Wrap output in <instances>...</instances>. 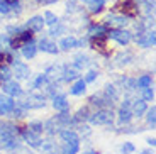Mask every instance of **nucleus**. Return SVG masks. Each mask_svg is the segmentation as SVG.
<instances>
[{"mask_svg":"<svg viewBox=\"0 0 156 154\" xmlns=\"http://www.w3.org/2000/svg\"><path fill=\"white\" fill-rule=\"evenodd\" d=\"M88 120L94 125H110L114 122V112L112 108H98L95 114H90Z\"/></svg>","mask_w":156,"mask_h":154,"instance_id":"f257e3e1","label":"nucleus"},{"mask_svg":"<svg viewBox=\"0 0 156 154\" xmlns=\"http://www.w3.org/2000/svg\"><path fill=\"white\" fill-rule=\"evenodd\" d=\"M26 110H34V108H43L46 105V95H41V93H29L24 100H20Z\"/></svg>","mask_w":156,"mask_h":154,"instance_id":"f03ea898","label":"nucleus"},{"mask_svg":"<svg viewBox=\"0 0 156 154\" xmlns=\"http://www.w3.org/2000/svg\"><path fill=\"white\" fill-rule=\"evenodd\" d=\"M10 65H12V66H10L12 76H16L17 81H20V80H29V78H31V69H29V66L26 65V63L19 61V59H14Z\"/></svg>","mask_w":156,"mask_h":154,"instance_id":"7ed1b4c3","label":"nucleus"},{"mask_svg":"<svg viewBox=\"0 0 156 154\" xmlns=\"http://www.w3.org/2000/svg\"><path fill=\"white\" fill-rule=\"evenodd\" d=\"M29 41H32V32L29 31H24V29H20L19 32H16V34L10 36V49H19L22 44L29 43Z\"/></svg>","mask_w":156,"mask_h":154,"instance_id":"20e7f679","label":"nucleus"},{"mask_svg":"<svg viewBox=\"0 0 156 154\" xmlns=\"http://www.w3.org/2000/svg\"><path fill=\"white\" fill-rule=\"evenodd\" d=\"M107 37L114 39L121 46H127L131 43V39H133V34L129 31H124V29H109L107 31Z\"/></svg>","mask_w":156,"mask_h":154,"instance_id":"39448f33","label":"nucleus"},{"mask_svg":"<svg viewBox=\"0 0 156 154\" xmlns=\"http://www.w3.org/2000/svg\"><path fill=\"white\" fill-rule=\"evenodd\" d=\"M136 44L139 47H144V49H148V47H153L156 44V34L153 29H148V31L141 32L139 36H136Z\"/></svg>","mask_w":156,"mask_h":154,"instance_id":"423d86ee","label":"nucleus"},{"mask_svg":"<svg viewBox=\"0 0 156 154\" xmlns=\"http://www.w3.org/2000/svg\"><path fill=\"white\" fill-rule=\"evenodd\" d=\"M20 139H22L26 144H29L31 147H34V149H39V146H41V142H43L41 134H36V132L29 131L27 127L20 132Z\"/></svg>","mask_w":156,"mask_h":154,"instance_id":"0eeeda50","label":"nucleus"},{"mask_svg":"<svg viewBox=\"0 0 156 154\" xmlns=\"http://www.w3.org/2000/svg\"><path fill=\"white\" fill-rule=\"evenodd\" d=\"M2 90H4V93L5 95H9V96H22L24 95V90H22V86L19 85V81H16V80H9V81H5V83H2Z\"/></svg>","mask_w":156,"mask_h":154,"instance_id":"6e6552de","label":"nucleus"},{"mask_svg":"<svg viewBox=\"0 0 156 154\" xmlns=\"http://www.w3.org/2000/svg\"><path fill=\"white\" fill-rule=\"evenodd\" d=\"M65 66L66 65H51L48 66V69L44 71L49 81H55V83H59L63 78V71H65Z\"/></svg>","mask_w":156,"mask_h":154,"instance_id":"1a4fd4ad","label":"nucleus"},{"mask_svg":"<svg viewBox=\"0 0 156 154\" xmlns=\"http://www.w3.org/2000/svg\"><path fill=\"white\" fill-rule=\"evenodd\" d=\"M119 10H121L126 17H136L137 14H139V7H137V4H134L133 0L121 2V4H119Z\"/></svg>","mask_w":156,"mask_h":154,"instance_id":"9d476101","label":"nucleus"},{"mask_svg":"<svg viewBox=\"0 0 156 154\" xmlns=\"http://www.w3.org/2000/svg\"><path fill=\"white\" fill-rule=\"evenodd\" d=\"M85 44V41H78L76 37H73V36H66V37H63L61 39V43H59V49H63V51H71V49H75V47H80V46H83Z\"/></svg>","mask_w":156,"mask_h":154,"instance_id":"9b49d317","label":"nucleus"},{"mask_svg":"<svg viewBox=\"0 0 156 154\" xmlns=\"http://www.w3.org/2000/svg\"><path fill=\"white\" fill-rule=\"evenodd\" d=\"M37 49H41L43 53H48V54H58L59 53V47L56 46V43H53V41L48 39V37H43L41 41H39Z\"/></svg>","mask_w":156,"mask_h":154,"instance_id":"f8f14e48","label":"nucleus"},{"mask_svg":"<svg viewBox=\"0 0 156 154\" xmlns=\"http://www.w3.org/2000/svg\"><path fill=\"white\" fill-rule=\"evenodd\" d=\"M90 105H94V107H98V108H112V103L114 102H110L109 98H105L104 96V93H98V95H92L88 98Z\"/></svg>","mask_w":156,"mask_h":154,"instance_id":"ddd939ff","label":"nucleus"},{"mask_svg":"<svg viewBox=\"0 0 156 154\" xmlns=\"http://www.w3.org/2000/svg\"><path fill=\"white\" fill-rule=\"evenodd\" d=\"M44 27V17L43 16H34L26 22V29H29L31 32H41Z\"/></svg>","mask_w":156,"mask_h":154,"instance_id":"4468645a","label":"nucleus"},{"mask_svg":"<svg viewBox=\"0 0 156 154\" xmlns=\"http://www.w3.org/2000/svg\"><path fill=\"white\" fill-rule=\"evenodd\" d=\"M53 108L58 110V112L68 110V108H70V102H68V98H66L65 93H58V95L53 96Z\"/></svg>","mask_w":156,"mask_h":154,"instance_id":"2eb2a0df","label":"nucleus"},{"mask_svg":"<svg viewBox=\"0 0 156 154\" xmlns=\"http://www.w3.org/2000/svg\"><path fill=\"white\" fill-rule=\"evenodd\" d=\"M90 65H92V59H90L87 54H76L75 59H73V63H71V66H73L75 69H78V71L87 69Z\"/></svg>","mask_w":156,"mask_h":154,"instance_id":"dca6fc26","label":"nucleus"},{"mask_svg":"<svg viewBox=\"0 0 156 154\" xmlns=\"http://www.w3.org/2000/svg\"><path fill=\"white\" fill-rule=\"evenodd\" d=\"M16 107V100L9 95H0V114H10Z\"/></svg>","mask_w":156,"mask_h":154,"instance_id":"f3484780","label":"nucleus"},{"mask_svg":"<svg viewBox=\"0 0 156 154\" xmlns=\"http://www.w3.org/2000/svg\"><path fill=\"white\" fill-rule=\"evenodd\" d=\"M80 151V141H73V142H63L61 141V147L58 149L59 154H78Z\"/></svg>","mask_w":156,"mask_h":154,"instance_id":"a211bd4d","label":"nucleus"},{"mask_svg":"<svg viewBox=\"0 0 156 154\" xmlns=\"http://www.w3.org/2000/svg\"><path fill=\"white\" fill-rule=\"evenodd\" d=\"M20 53H22V56L26 59H32L36 56V53H37V44L34 41H29V43L20 46Z\"/></svg>","mask_w":156,"mask_h":154,"instance_id":"6ab92c4d","label":"nucleus"},{"mask_svg":"<svg viewBox=\"0 0 156 154\" xmlns=\"http://www.w3.org/2000/svg\"><path fill=\"white\" fill-rule=\"evenodd\" d=\"M146 110H148V105H146V102L143 100V98L134 100L133 103H131V112H133L134 117H143L146 114Z\"/></svg>","mask_w":156,"mask_h":154,"instance_id":"aec40b11","label":"nucleus"},{"mask_svg":"<svg viewBox=\"0 0 156 154\" xmlns=\"http://www.w3.org/2000/svg\"><path fill=\"white\" fill-rule=\"evenodd\" d=\"M85 90H87V83L83 80H80V78H76V80H75V83L70 86V95L80 96V95H83V93H85Z\"/></svg>","mask_w":156,"mask_h":154,"instance_id":"412c9836","label":"nucleus"},{"mask_svg":"<svg viewBox=\"0 0 156 154\" xmlns=\"http://www.w3.org/2000/svg\"><path fill=\"white\" fill-rule=\"evenodd\" d=\"M127 17L126 16H115V14H109V17H107L105 20V26H109V24H112V26H117V27H124L127 26Z\"/></svg>","mask_w":156,"mask_h":154,"instance_id":"4be33fe9","label":"nucleus"},{"mask_svg":"<svg viewBox=\"0 0 156 154\" xmlns=\"http://www.w3.org/2000/svg\"><path fill=\"white\" fill-rule=\"evenodd\" d=\"M76 78H80V73H78V69H75L73 66L70 68V65L65 66V71H63V78H61V81H66V83H70V81H75Z\"/></svg>","mask_w":156,"mask_h":154,"instance_id":"5701e85b","label":"nucleus"},{"mask_svg":"<svg viewBox=\"0 0 156 154\" xmlns=\"http://www.w3.org/2000/svg\"><path fill=\"white\" fill-rule=\"evenodd\" d=\"M61 125L58 124V120L53 117V119H49V120H46V124H44V131L48 132L49 135H55V134H58L59 131H61Z\"/></svg>","mask_w":156,"mask_h":154,"instance_id":"b1692460","label":"nucleus"},{"mask_svg":"<svg viewBox=\"0 0 156 154\" xmlns=\"http://www.w3.org/2000/svg\"><path fill=\"white\" fill-rule=\"evenodd\" d=\"M105 41H107V36H90V47L92 49H102L105 47Z\"/></svg>","mask_w":156,"mask_h":154,"instance_id":"393cba45","label":"nucleus"},{"mask_svg":"<svg viewBox=\"0 0 156 154\" xmlns=\"http://www.w3.org/2000/svg\"><path fill=\"white\" fill-rule=\"evenodd\" d=\"M104 96L109 98L110 102L119 100V90H117V86L115 85H105V88H104Z\"/></svg>","mask_w":156,"mask_h":154,"instance_id":"a878e982","label":"nucleus"},{"mask_svg":"<svg viewBox=\"0 0 156 154\" xmlns=\"http://www.w3.org/2000/svg\"><path fill=\"white\" fill-rule=\"evenodd\" d=\"M134 59V56L131 53H121V54H117V58H115V66H119V68H122V66H127L129 63Z\"/></svg>","mask_w":156,"mask_h":154,"instance_id":"bb28decb","label":"nucleus"},{"mask_svg":"<svg viewBox=\"0 0 156 154\" xmlns=\"http://www.w3.org/2000/svg\"><path fill=\"white\" fill-rule=\"evenodd\" d=\"M133 112H131V108L127 107H121V110H119V124H122V125H126V124H129L131 120H133Z\"/></svg>","mask_w":156,"mask_h":154,"instance_id":"cd10ccee","label":"nucleus"},{"mask_svg":"<svg viewBox=\"0 0 156 154\" xmlns=\"http://www.w3.org/2000/svg\"><path fill=\"white\" fill-rule=\"evenodd\" d=\"M107 31L109 27L105 24H98V26H90L88 27V36H107Z\"/></svg>","mask_w":156,"mask_h":154,"instance_id":"c85d7f7f","label":"nucleus"},{"mask_svg":"<svg viewBox=\"0 0 156 154\" xmlns=\"http://www.w3.org/2000/svg\"><path fill=\"white\" fill-rule=\"evenodd\" d=\"M88 117H90L88 108H87V107H83V108H80V110H78L76 114L73 115V122L78 125V124H82V122H87V120H88Z\"/></svg>","mask_w":156,"mask_h":154,"instance_id":"c756f323","label":"nucleus"},{"mask_svg":"<svg viewBox=\"0 0 156 154\" xmlns=\"http://www.w3.org/2000/svg\"><path fill=\"white\" fill-rule=\"evenodd\" d=\"M153 85V76L151 75H141L139 78L136 80V88H146V86Z\"/></svg>","mask_w":156,"mask_h":154,"instance_id":"7c9ffc66","label":"nucleus"},{"mask_svg":"<svg viewBox=\"0 0 156 154\" xmlns=\"http://www.w3.org/2000/svg\"><path fill=\"white\" fill-rule=\"evenodd\" d=\"M119 81H121L122 88H124L126 92H134V90H136V80H134V78L124 76V78H121Z\"/></svg>","mask_w":156,"mask_h":154,"instance_id":"2f4dec72","label":"nucleus"},{"mask_svg":"<svg viewBox=\"0 0 156 154\" xmlns=\"http://www.w3.org/2000/svg\"><path fill=\"white\" fill-rule=\"evenodd\" d=\"M46 83H49L46 73H41V75H37V76L34 78V81H32V88H34V90H39V88H43Z\"/></svg>","mask_w":156,"mask_h":154,"instance_id":"473e14b6","label":"nucleus"},{"mask_svg":"<svg viewBox=\"0 0 156 154\" xmlns=\"http://www.w3.org/2000/svg\"><path fill=\"white\" fill-rule=\"evenodd\" d=\"M39 149L43 151V152H46V154H49V152H58V147H56V144L53 142V141H43L41 142V146H39Z\"/></svg>","mask_w":156,"mask_h":154,"instance_id":"72a5a7b5","label":"nucleus"},{"mask_svg":"<svg viewBox=\"0 0 156 154\" xmlns=\"http://www.w3.org/2000/svg\"><path fill=\"white\" fill-rule=\"evenodd\" d=\"M146 122L151 129L156 127V107H151L146 110Z\"/></svg>","mask_w":156,"mask_h":154,"instance_id":"f704fd0d","label":"nucleus"},{"mask_svg":"<svg viewBox=\"0 0 156 154\" xmlns=\"http://www.w3.org/2000/svg\"><path fill=\"white\" fill-rule=\"evenodd\" d=\"M65 32H66V27L63 26L61 22H56L55 26H51V29H49V36H51V37L61 36V34H65Z\"/></svg>","mask_w":156,"mask_h":154,"instance_id":"c9c22d12","label":"nucleus"},{"mask_svg":"<svg viewBox=\"0 0 156 154\" xmlns=\"http://www.w3.org/2000/svg\"><path fill=\"white\" fill-rule=\"evenodd\" d=\"M104 5H105V2H104V0H97V2H88V10L92 12V14H98V12L104 10Z\"/></svg>","mask_w":156,"mask_h":154,"instance_id":"e433bc0d","label":"nucleus"},{"mask_svg":"<svg viewBox=\"0 0 156 154\" xmlns=\"http://www.w3.org/2000/svg\"><path fill=\"white\" fill-rule=\"evenodd\" d=\"M10 78H12V69L5 65H0V81L5 83V81H9Z\"/></svg>","mask_w":156,"mask_h":154,"instance_id":"4c0bfd02","label":"nucleus"},{"mask_svg":"<svg viewBox=\"0 0 156 154\" xmlns=\"http://www.w3.org/2000/svg\"><path fill=\"white\" fill-rule=\"evenodd\" d=\"M27 129L32 131V132H36V134H43L44 132V124L39 122V120H34V122H29Z\"/></svg>","mask_w":156,"mask_h":154,"instance_id":"58836bf2","label":"nucleus"},{"mask_svg":"<svg viewBox=\"0 0 156 154\" xmlns=\"http://www.w3.org/2000/svg\"><path fill=\"white\" fill-rule=\"evenodd\" d=\"M56 22H59V19L53 14V12H51V10L44 12V24H48V26H55Z\"/></svg>","mask_w":156,"mask_h":154,"instance_id":"ea45409f","label":"nucleus"},{"mask_svg":"<svg viewBox=\"0 0 156 154\" xmlns=\"http://www.w3.org/2000/svg\"><path fill=\"white\" fill-rule=\"evenodd\" d=\"M141 92H143V100H144V102H151L153 98H154V92H153V88H151V86L141 88Z\"/></svg>","mask_w":156,"mask_h":154,"instance_id":"a19ab883","label":"nucleus"},{"mask_svg":"<svg viewBox=\"0 0 156 154\" xmlns=\"http://www.w3.org/2000/svg\"><path fill=\"white\" fill-rule=\"evenodd\" d=\"M0 49H10V36L0 34Z\"/></svg>","mask_w":156,"mask_h":154,"instance_id":"79ce46f5","label":"nucleus"},{"mask_svg":"<svg viewBox=\"0 0 156 154\" xmlns=\"http://www.w3.org/2000/svg\"><path fill=\"white\" fill-rule=\"evenodd\" d=\"M97 76H98V73H97V71H95V69H90L88 73L85 75V78H83V81H85L87 85H88V83H94V81L97 80Z\"/></svg>","mask_w":156,"mask_h":154,"instance_id":"37998d69","label":"nucleus"},{"mask_svg":"<svg viewBox=\"0 0 156 154\" xmlns=\"http://www.w3.org/2000/svg\"><path fill=\"white\" fill-rule=\"evenodd\" d=\"M134 151H136V146H134L133 142H124L121 147V152L122 154H133Z\"/></svg>","mask_w":156,"mask_h":154,"instance_id":"c03bdc74","label":"nucleus"},{"mask_svg":"<svg viewBox=\"0 0 156 154\" xmlns=\"http://www.w3.org/2000/svg\"><path fill=\"white\" fill-rule=\"evenodd\" d=\"M10 12V5L5 0H0V14H9Z\"/></svg>","mask_w":156,"mask_h":154,"instance_id":"a18cd8bd","label":"nucleus"},{"mask_svg":"<svg viewBox=\"0 0 156 154\" xmlns=\"http://www.w3.org/2000/svg\"><path fill=\"white\" fill-rule=\"evenodd\" d=\"M146 142H148V146L154 147V146H156V139H154V137H149L148 141H146Z\"/></svg>","mask_w":156,"mask_h":154,"instance_id":"49530a36","label":"nucleus"},{"mask_svg":"<svg viewBox=\"0 0 156 154\" xmlns=\"http://www.w3.org/2000/svg\"><path fill=\"white\" fill-rule=\"evenodd\" d=\"M58 0H43V4L44 5H51V4H56Z\"/></svg>","mask_w":156,"mask_h":154,"instance_id":"de8ad7c7","label":"nucleus"},{"mask_svg":"<svg viewBox=\"0 0 156 154\" xmlns=\"http://www.w3.org/2000/svg\"><path fill=\"white\" fill-rule=\"evenodd\" d=\"M83 154H98V152L94 151V149H88V151H83Z\"/></svg>","mask_w":156,"mask_h":154,"instance_id":"09e8293b","label":"nucleus"},{"mask_svg":"<svg viewBox=\"0 0 156 154\" xmlns=\"http://www.w3.org/2000/svg\"><path fill=\"white\" fill-rule=\"evenodd\" d=\"M139 154H154V152H153V151H149V149H144V151H141Z\"/></svg>","mask_w":156,"mask_h":154,"instance_id":"8fccbe9b","label":"nucleus"},{"mask_svg":"<svg viewBox=\"0 0 156 154\" xmlns=\"http://www.w3.org/2000/svg\"><path fill=\"white\" fill-rule=\"evenodd\" d=\"M5 2H7L9 5H14V4H17V2H19V0H5Z\"/></svg>","mask_w":156,"mask_h":154,"instance_id":"3c124183","label":"nucleus"},{"mask_svg":"<svg viewBox=\"0 0 156 154\" xmlns=\"http://www.w3.org/2000/svg\"><path fill=\"white\" fill-rule=\"evenodd\" d=\"M49 154H59V152H49Z\"/></svg>","mask_w":156,"mask_h":154,"instance_id":"603ef678","label":"nucleus"},{"mask_svg":"<svg viewBox=\"0 0 156 154\" xmlns=\"http://www.w3.org/2000/svg\"><path fill=\"white\" fill-rule=\"evenodd\" d=\"M83 2H87V0H83Z\"/></svg>","mask_w":156,"mask_h":154,"instance_id":"864d4df0","label":"nucleus"},{"mask_svg":"<svg viewBox=\"0 0 156 154\" xmlns=\"http://www.w3.org/2000/svg\"><path fill=\"white\" fill-rule=\"evenodd\" d=\"M0 154H2V152H0Z\"/></svg>","mask_w":156,"mask_h":154,"instance_id":"5fc2aeb1","label":"nucleus"}]
</instances>
